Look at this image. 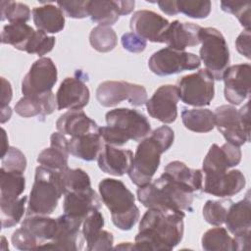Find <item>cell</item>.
<instances>
[{
    "instance_id": "obj_42",
    "label": "cell",
    "mask_w": 251,
    "mask_h": 251,
    "mask_svg": "<svg viewBox=\"0 0 251 251\" xmlns=\"http://www.w3.org/2000/svg\"><path fill=\"white\" fill-rule=\"evenodd\" d=\"M178 13L192 19H205L211 13L212 4L210 1L179 0L176 1Z\"/></svg>"
},
{
    "instance_id": "obj_24",
    "label": "cell",
    "mask_w": 251,
    "mask_h": 251,
    "mask_svg": "<svg viewBox=\"0 0 251 251\" xmlns=\"http://www.w3.org/2000/svg\"><path fill=\"white\" fill-rule=\"evenodd\" d=\"M69 138L56 131L50 136V146L38 154L37 162L43 167L61 172L69 168Z\"/></svg>"
},
{
    "instance_id": "obj_17",
    "label": "cell",
    "mask_w": 251,
    "mask_h": 251,
    "mask_svg": "<svg viewBox=\"0 0 251 251\" xmlns=\"http://www.w3.org/2000/svg\"><path fill=\"white\" fill-rule=\"evenodd\" d=\"M170 22L161 15L149 11H136L129 21L131 31L144 40L163 43V36Z\"/></svg>"
},
{
    "instance_id": "obj_34",
    "label": "cell",
    "mask_w": 251,
    "mask_h": 251,
    "mask_svg": "<svg viewBox=\"0 0 251 251\" xmlns=\"http://www.w3.org/2000/svg\"><path fill=\"white\" fill-rule=\"evenodd\" d=\"M88 17L99 25H113L120 18L117 0L88 1Z\"/></svg>"
},
{
    "instance_id": "obj_31",
    "label": "cell",
    "mask_w": 251,
    "mask_h": 251,
    "mask_svg": "<svg viewBox=\"0 0 251 251\" xmlns=\"http://www.w3.org/2000/svg\"><path fill=\"white\" fill-rule=\"evenodd\" d=\"M21 226L31 233L40 245L45 241H51L57 230V219L46 215H28L23 221Z\"/></svg>"
},
{
    "instance_id": "obj_9",
    "label": "cell",
    "mask_w": 251,
    "mask_h": 251,
    "mask_svg": "<svg viewBox=\"0 0 251 251\" xmlns=\"http://www.w3.org/2000/svg\"><path fill=\"white\" fill-rule=\"evenodd\" d=\"M176 87L179 99L194 107L210 105L215 96V79L206 69L182 76Z\"/></svg>"
},
{
    "instance_id": "obj_2",
    "label": "cell",
    "mask_w": 251,
    "mask_h": 251,
    "mask_svg": "<svg viewBox=\"0 0 251 251\" xmlns=\"http://www.w3.org/2000/svg\"><path fill=\"white\" fill-rule=\"evenodd\" d=\"M174 140V130L168 126H162L140 141L127 173L133 184L141 187L152 181L159 168L161 155L171 148Z\"/></svg>"
},
{
    "instance_id": "obj_28",
    "label": "cell",
    "mask_w": 251,
    "mask_h": 251,
    "mask_svg": "<svg viewBox=\"0 0 251 251\" xmlns=\"http://www.w3.org/2000/svg\"><path fill=\"white\" fill-rule=\"evenodd\" d=\"M32 20L37 30L45 33H58L65 26V15L53 4L34 7L31 11Z\"/></svg>"
},
{
    "instance_id": "obj_55",
    "label": "cell",
    "mask_w": 251,
    "mask_h": 251,
    "mask_svg": "<svg viewBox=\"0 0 251 251\" xmlns=\"http://www.w3.org/2000/svg\"><path fill=\"white\" fill-rule=\"evenodd\" d=\"M2 138H3V145H2V153H1V158L7 153L9 150V145H8V137L6 134V131L4 128H2Z\"/></svg>"
},
{
    "instance_id": "obj_16",
    "label": "cell",
    "mask_w": 251,
    "mask_h": 251,
    "mask_svg": "<svg viewBox=\"0 0 251 251\" xmlns=\"http://www.w3.org/2000/svg\"><path fill=\"white\" fill-rule=\"evenodd\" d=\"M82 221L72 218L66 214L57 218V230L51 241L43 243L36 250H68L76 251L80 249L77 244L80 241V226Z\"/></svg>"
},
{
    "instance_id": "obj_38",
    "label": "cell",
    "mask_w": 251,
    "mask_h": 251,
    "mask_svg": "<svg viewBox=\"0 0 251 251\" xmlns=\"http://www.w3.org/2000/svg\"><path fill=\"white\" fill-rule=\"evenodd\" d=\"M89 43L98 52L106 53L112 51L118 43V36L111 26L97 25L89 34Z\"/></svg>"
},
{
    "instance_id": "obj_11",
    "label": "cell",
    "mask_w": 251,
    "mask_h": 251,
    "mask_svg": "<svg viewBox=\"0 0 251 251\" xmlns=\"http://www.w3.org/2000/svg\"><path fill=\"white\" fill-rule=\"evenodd\" d=\"M200 65L201 61L197 55L186 51L175 50L170 47L154 52L148 60V68L159 76L196 70Z\"/></svg>"
},
{
    "instance_id": "obj_52",
    "label": "cell",
    "mask_w": 251,
    "mask_h": 251,
    "mask_svg": "<svg viewBox=\"0 0 251 251\" xmlns=\"http://www.w3.org/2000/svg\"><path fill=\"white\" fill-rule=\"evenodd\" d=\"M250 234H251V232H246V233L236 235L233 237V239L235 241V245H236V251L249 250Z\"/></svg>"
},
{
    "instance_id": "obj_18",
    "label": "cell",
    "mask_w": 251,
    "mask_h": 251,
    "mask_svg": "<svg viewBox=\"0 0 251 251\" xmlns=\"http://www.w3.org/2000/svg\"><path fill=\"white\" fill-rule=\"evenodd\" d=\"M57 110H81L90 99V91L80 77H66L56 92Z\"/></svg>"
},
{
    "instance_id": "obj_33",
    "label": "cell",
    "mask_w": 251,
    "mask_h": 251,
    "mask_svg": "<svg viewBox=\"0 0 251 251\" xmlns=\"http://www.w3.org/2000/svg\"><path fill=\"white\" fill-rule=\"evenodd\" d=\"M181 121L185 128L194 132L205 133L215 127V114L205 108L183 109Z\"/></svg>"
},
{
    "instance_id": "obj_25",
    "label": "cell",
    "mask_w": 251,
    "mask_h": 251,
    "mask_svg": "<svg viewBox=\"0 0 251 251\" xmlns=\"http://www.w3.org/2000/svg\"><path fill=\"white\" fill-rule=\"evenodd\" d=\"M57 131L67 137H77L98 132V125L82 110H70L61 115L56 122Z\"/></svg>"
},
{
    "instance_id": "obj_43",
    "label": "cell",
    "mask_w": 251,
    "mask_h": 251,
    "mask_svg": "<svg viewBox=\"0 0 251 251\" xmlns=\"http://www.w3.org/2000/svg\"><path fill=\"white\" fill-rule=\"evenodd\" d=\"M250 7L251 5L249 2H221V9L226 13L234 15L246 30H250Z\"/></svg>"
},
{
    "instance_id": "obj_4",
    "label": "cell",
    "mask_w": 251,
    "mask_h": 251,
    "mask_svg": "<svg viewBox=\"0 0 251 251\" xmlns=\"http://www.w3.org/2000/svg\"><path fill=\"white\" fill-rule=\"evenodd\" d=\"M98 189L115 226L121 230H130L140 217L133 193L122 180L110 177L103 178Z\"/></svg>"
},
{
    "instance_id": "obj_54",
    "label": "cell",
    "mask_w": 251,
    "mask_h": 251,
    "mask_svg": "<svg viewBox=\"0 0 251 251\" xmlns=\"http://www.w3.org/2000/svg\"><path fill=\"white\" fill-rule=\"evenodd\" d=\"M12 116V110L10 108V106H7V107H2L1 108V124H4L6 123L7 121L10 120Z\"/></svg>"
},
{
    "instance_id": "obj_48",
    "label": "cell",
    "mask_w": 251,
    "mask_h": 251,
    "mask_svg": "<svg viewBox=\"0 0 251 251\" xmlns=\"http://www.w3.org/2000/svg\"><path fill=\"white\" fill-rule=\"evenodd\" d=\"M121 43L124 49L131 53H140L143 52L146 48V40L138 36L133 32L124 33L121 38Z\"/></svg>"
},
{
    "instance_id": "obj_49",
    "label": "cell",
    "mask_w": 251,
    "mask_h": 251,
    "mask_svg": "<svg viewBox=\"0 0 251 251\" xmlns=\"http://www.w3.org/2000/svg\"><path fill=\"white\" fill-rule=\"evenodd\" d=\"M251 35L250 30L242 31L237 38L235 39V47L239 54L246 57L247 59L251 58V43H250Z\"/></svg>"
},
{
    "instance_id": "obj_19",
    "label": "cell",
    "mask_w": 251,
    "mask_h": 251,
    "mask_svg": "<svg viewBox=\"0 0 251 251\" xmlns=\"http://www.w3.org/2000/svg\"><path fill=\"white\" fill-rule=\"evenodd\" d=\"M105 221L99 210H94L82 222L81 233L88 251L109 250L113 248V233L103 229Z\"/></svg>"
},
{
    "instance_id": "obj_29",
    "label": "cell",
    "mask_w": 251,
    "mask_h": 251,
    "mask_svg": "<svg viewBox=\"0 0 251 251\" xmlns=\"http://www.w3.org/2000/svg\"><path fill=\"white\" fill-rule=\"evenodd\" d=\"M104 147V141L99 132L69 138L70 154L83 161H94Z\"/></svg>"
},
{
    "instance_id": "obj_47",
    "label": "cell",
    "mask_w": 251,
    "mask_h": 251,
    "mask_svg": "<svg viewBox=\"0 0 251 251\" xmlns=\"http://www.w3.org/2000/svg\"><path fill=\"white\" fill-rule=\"evenodd\" d=\"M57 5L67 17L73 19L88 17V1H58Z\"/></svg>"
},
{
    "instance_id": "obj_40",
    "label": "cell",
    "mask_w": 251,
    "mask_h": 251,
    "mask_svg": "<svg viewBox=\"0 0 251 251\" xmlns=\"http://www.w3.org/2000/svg\"><path fill=\"white\" fill-rule=\"evenodd\" d=\"M1 21H8L10 24L26 23L30 19V9L26 4L15 1H1Z\"/></svg>"
},
{
    "instance_id": "obj_37",
    "label": "cell",
    "mask_w": 251,
    "mask_h": 251,
    "mask_svg": "<svg viewBox=\"0 0 251 251\" xmlns=\"http://www.w3.org/2000/svg\"><path fill=\"white\" fill-rule=\"evenodd\" d=\"M27 201L26 196H21L18 199L11 201H0V216L2 228H8L18 225L25 210Z\"/></svg>"
},
{
    "instance_id": "obj_27",
    "label": "cell",
    "mask_w": 251,
    "mask_h": 251,
    "mask_svg": "<svg viewBox=\"0 0 251 251\" xmlns=\"http://www.w3.org/2000/svg\"><path fill=\"white\" fill-rule=\"evenodd\" d=\"M250 195L249 191L245 197L236 202L231 203L228 207L227 214L225 220L226 229L234 236L246 232H250L251 228V215H250Z\"/></svg>"
},
{
    "instance_id": "obj_1",
    "label": "cell",
    "mask_w": 251,
    "mask_h": 251,
    "mask_svg": "<svg viewBox=\"0 0 251 251\" xmlns=\"http://www.w3.org/2000/svg\"><path fill=\"white\" fill-rule=\"evenodd\" d=\"M184 217L179 210L148 208L139 223L134 250H173L182 240Z\"/></svg>"
},
{
    "instance_id": "obj_6",
    "label": "cell",
    "mask_w": 251,
    "mask_h": 251,
    "mask_svg": "<svg viewBox=\"0 0 251 251\" xmlns=\"http://www.w3.org/2000/svg\"><path fill=\"white\" fill-rule=\"evenodd\" d=\"M199 39L202 44L199 50L200 61L214 79L221 80L229 67V50L224 35L215 27H202Z\"/></svg>"
},
{
    "instance_id": "obj_51",
    "label": "cell",
    "mask_w": 251,
    "mask_h": 251,
    "mask_svg": "<svg viewBox=\"0 0 251 251\" xmlns=\"http://www.w3.org/2000/svg\"><path fill=\"white\" fill-rule=\"evenodd\" d=\"M157 5L159 6L160 10L165 13L168 16H176L178 14L177 10V5L176 0H171V1H158Z\"/></svg>"
},
{
    "instance_id": "obj_46",
    "label": "cell",
    "mask_w": 251,
    "mask_h": 251,
    "mask_svg": "<svg viewBox=\"0 0 251 251\" xmlns=\"http://www.w3.org/2000/svg\"><path fill=\"white\" fill-rule=\"evenodd\" d=\"M11 240L14 247L19 250H36L40 245V242L22 226L13 232Z\"/></svg>"
},
{
    "instance_id": "obj_53",
    "label": "cell",
    "mask_w": 251,
    "mask_h": 251,
    "mask_svg": "<svg viewBox=\"0 0 251 251\" xmlns=\"http://www.w3.org/2000/svg\"><path fill=\"white\" fill-rule=\"evenodd\" d=\"M117 1H118V6H119V11L121 16L128 15L133 11L134 5H135L134 1H120V0H117Z\"/></svg>"
},
{
    "instance_id": "obj_50",
    "label": "cell",
    "mask_w": 251,
    "mask_h": 251,
    "mask_svg": "<svg viewBox=\"0 0 251 251\" xmlns=\"http://www.w3.org/2000/svg\"><path fill=\"white\" fill-rule=\"evenodd\" d=\"M1 84H2V88H1V93H2L1 94V108H2V107L9 106V103L13 96V91H12L11 83L5 77H1Z\"/></svg>"
},
{
    "instance_id": "obj_44",
    "label": "cell",
    "mask_w": 251,
    "mask_h": 251,
    "mask_svg": "<svg viewBox=\"0 0 251 251\" xmlns=\"http://www.w3.org/2000/svg\"><path fill=\"white\" fill-rule=\"evenodd\" d=\"M55 37L48 36L47 33L41 30H35V33L26 49L28 54H36L39 57L49 53L55 45Z\"/></svg>"
},
{
    "instance_id": "obj_14",
    "label": "cell",
    "mask_w": 251,
    "mask_h": 251,
    "mask_svg": "<svg viewBox=\"0 0 251 251\" xmlns=\"http://www.w3.org/2000/svg\"><path fill=\"white\" fill-rule=\"evenodd\" d=\"M245 183V176L239 170L203 174L201 190L221 198L231 197L240 192L244 188Z\"/></svg>"
},
{
    "instance_id": "obj_30",
    "label": "cell",
    "mask_w": 251,
    "mask_h": 251,
    "mask_svg": "<svg viewBox=\"0 0 251 251\" xmlns=\"http://www.w3.org/2000/svg\"><path fill=\"white\" fill-rule=\"evenodd\" d=\"M164 173L192 193L201 190L203 181L202 170L188 168L183 162L173 161L167 164Z\"/></svg>"
},
{
    "instance_id": "obj_23",
    "label": "cell",
    "mask_w": 251,
    "mask_h": 251,
    "mask_svg": "<svg viewBox=\"0 0 251 251\" xmlns=\"http://www.w3.org/2000/svg\"><path fill=\"white\" fill-rule=\"evenodd\" d=\"M133 160V153L129 149H121L110 144H104L97 158L99 169L108 175L122 176L127 174Z\"/></svg>"
},
{
    "instance_id": "obj_3",
    "label": "cell",
    "mask_w": 251,
    "mask_h": 251,
    "mask_svg": "<svg viewBox=\"0 0 251 251\" xmlns=\"http://www.w3.org/2000/svg\"><path fill=\"white\" fill-rule=\"evenodd\" d=\"M136 194L138 201L146 208L192 212L194 193L165 173L154 181L138 187Z\"/></svg>"
},
{
    "instance_id": "obj_8",
    "label": "cell",
    "mask_w": 251,
    "mask_h": 251,
    "mask_svg": "<svg viewBox=\"0 0 251 251\" xmlns=\"http://www.w3.org/2000/svg\"><path fill=\"white\" fill-rule=\"evenodd\" d=\"M107 126L114 128L125 144L128 140L141 141L151 132L148 119L134 109L118 108L106 113Z\"/></svg>"
},
{
    "instance_id": "obj_26",
    "label": "cell",
    "mask_w": 251,
    "mask_h": 251,
    "mask_svg": "<svg viewBox=\"0 0 251 251\" xmlns=\"http://www.w3.org/2000/svg\"><path fill=\"white\" fill-rule=\"evenodd\" d=\"M57 108L53 91L40 96H24L15 105L16 113L23 118H44Z\"/></svg>"
},
{
    "instance_id": "obj_32",
    "label": "cell",
    "mask_w": 251,
    "mask_h": 251,
    "mask_svg": "<svg viewBox=\"0 0 251 251\" xmlns=\"http://www.w3.org/2000/svg\"><path fill=\"white\" fill-rule=\"evenodd\" d=\"M34 33L35 30L25 23L8 24L3 26L1 31V43L26 52Z\"/></svg>"
},
{
    "instance_id": "obj_5",
    "label": "cell",
    "mask_w": 251,
    "mask_h": 251,
    "mask_svg": "<svg viewBox=\"0 0 251 251\" xmlns=\"http://www.w3.org/2000/svg\"><path fill=\"white\" fill-rule=\"evenodd\" d=\"M63 195L64 187L60 172L41 165L36 167L34 182L27 202L26 216L51 215Z\"/></svg>"
},
{
    "instance_id": "obj_20",
    "label": "cell",
    "mask_w": 251,
    "mask_h": 251,
    "mask_svg": "<svg viewBox=\"0 0 251 251\" xmlns=\"http://www.w3.org/2000/svg\"><path fill=\"white\" fill-rule=\"evenodd\" d=\"M241 156L239 146L228 142L222 146L213 144L203 160L202 173H225L228 169L237 166L241 161Z\"/></svg>"
},
{
    "instance_id": "obj_41",
    "label": "cell",
    "mask_w": 251,
    "mask_h": 251,
    "mask_svg": "<svg viewBox=\"0 0 251 251\" xmlns=\"http://www.w3.org/2000/svg\"><path fill=\"white\" fill-rule=\"evenodd\" d=\"M232 203L231 200H208L203 207L204 220L215 226L225 224L228 207Z\"/></svg>"
},
{
    "instance_id": "obj_7",
    "label": "cell",
    "mask_w": 251,
    "mask_h": 251,
    "mask_svg": "<svg viewBox=\"0 0 251 251\" xmlns=\"http://www.w3.org/2000/svg\"><path fill=\"white\" fill-rule=\"evenodd\" d=\"M215 126L226 142L241 146L250 140L249 103L237 110L232 105H222L215 112Z\"/></svg>"
},
{
    "instance_id": "obj_45",
    "label": "cell",
    "mask_w": 251,
    "mask_h": 251,
    "mask_svg": "<svg viewBox=\"0 0 251 251\" xmlns=\"http://www.w3.org/2000/svg\"><path fill=\"white\" fill-rule=\"evenodd\" d=\"M1 168L6 171L23 173L26 168V159L25 154L16 147H10L7 153L1 158Z\"/></svg>"
},
{
    "instance_id": "obj_15",
    "label": "cell",
    "mask_w": 251,
    "mask_h": 251,
    "mask_svg": "<svg viewBox=\"0 0 251 251\" xmlns=\"http://www.w3.org/2000/svg\"><path fill=\"white\" fill-rule=\"evenodd\" d=\"M250 72L249 64H237L229 66L224 75L225 98L231 105H240L250 94Z\"/></svg>"
},
{
    "instance_id": "obj_35",
    "label": "cell",
    "mask_w": 251,
    "mask_h": 251,
    "mask_svg": "<svg viewBox=\"0 0 251 251\" xmlns=\"http://www.w3.org/2000/svg\"><path fill=\"white\" fill-rule=\"evenodd\" d=\"M25 188L23 173L0 169V201H11L21 197Z\"/></svg>"
},
{
    "instance_id": "obj_39",
    "label": "cell",
    "mask_w": 251,
    "mask_h": 251,
    "mask_svg": "<svg viewBox=\"0 0 251 251\" xmlns=\"http://www.w3.org/2000/svg\"><path fill=\"white\" fill-rule=\"evenodd\" d=\"M64 194L70 191L83 190L91 187L89 176L81 169L67 168L60 172Z\"/></svg>"
},
{
    "instance_id": "obj_12",
    "label": "cell",
    "mask_w": 251,
    "mask_h": 251,
    "mask_svg": "<svg viewBox=\"0 0 251 251\" xmlns=\"http://www.w3.org/2000/svg\"><path fill=\"white\" fill-rule=\"evenodd\" d=\"M58 72L53 61L48 57L37 59L29 68L22 81L24 96H40L52 91L57 82Z\"/></svg>"
},
{
    "instance_id": "obj_10",
    "label": "cell",
    "mask_w": 251,
    "mask_h": 251,
    "mask_svg": "<svg viewBox=\"0 0 251 251\" xmlns=\"http://www.w3.org/2000/svg\"><path fill=\"white\" fill-rule=\"evenodd\" d=\"M96 99L103 107H114L124 100L139 107L146 104L147 91L143 85L125 80H106L96 89Z\"/></svg>"
},
{
    "instance_id": "obj_13",
    "label": "cell",
    "mask_w": 251,
    "mask_h": 251,
    "mask_svg": "<svg viewBox=\"0 0 251 251\" xmlns=\"http://www.w3.org/2000/svg\"><path fill=\"white\" fill-rule=\"evenodd\" d=\"M179 100L176 85L165 84L155 90L146 102L148 114L163 124H172L177 118V102Z\"/></svg>"
},
{
    "instance_id": "obj_36",
    "label": "cell",
    "mask_w": 251,
    "mask_h": 251,
    "mask_svg": "<svg viewBox=\"0 0 251 251\" xmlns=\"http://www.w3.org/2000/svg\"><path fill=\"white\" fill-rule=\"evenodd\" d=\"M202 248L206 251H236V245L233 237H231L227 229L218 227L208 229L201 238Z\"/></svg>"
},
{
    "instance_id": "obj_56",
    "label": "cell",
    "mask_w": 251,
    "mask_h": 251,
    "mask_svg": "<svg viewBox=\"0 0 251 251\" xmlns=\"http://www.w3.org/2000/svg\"><path fill=\"white\" fill-rule=\"evenodd\" d=\"M115 249H129V250H134V245L133 243H130V242H122L121 244L117 245L115 247Z\"/></svg>"
},
{
    "instance_id": "obj_22",
    "label": "cell",
    "mask_w": 251,
    "mask_h": 251,
    "mask_svg": "<svg viewBox=\"0 0 251 251\" xmlns=\"http://www.w3.org/2000/svg\"><path fill=\"white\" fill-rule=\"evenodd\" d=\"M201 26L193 23L174 21L170 23L163 36V43L168 47L178 51H184L186 47H193L200 43L199 32Z\"/></svg>"
},
{
    "instance_id": "obj_21",
    "label": "cell",
    "mask_w": 251,
    "mask_h": 251,
    "mask_svg": "<svg viewBox=\"0 0 251 251\" xmlns=\"http://www.w3.org/2000/svg\"><path fill=\"white\" fill-rule=\"evenodd\" d=\"M101 208V202L97 193L92 189V187L70 191L64 194L63 210L64 214L82 221L94 210H99Z\"/></svg>"
}]
</instances>
